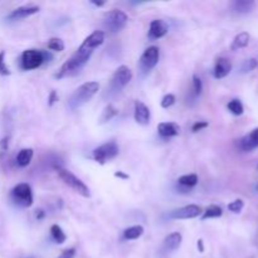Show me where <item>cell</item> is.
Wrapping results in <instances>:
<instances>
[{
	"mask_svg": "<svg viewBox=\"0 0 258 258\" xmlns=\"http://www.w3.org/2000/svg\"><path fill=\"white\" fill-rule=\"evenodd\" d=\"M103 40H105V33L102 30H95L93 33H91L83 40L80 48L63 63L59 72L55 75V78L60 80V78L70 77V76H73L80 72L83 68V66L88 62L90 57L92 55L93 50L97 47H100L103 43Z\"/></svg>",
	"mask_w": 258,
	"mask_h": 258,
	"instance_id": "6da1fadb",
	"label": "cell"
},
{
	"mask_svg": "<svg viewBox=\"0 0 258 258\" xmlns=\"http://www.w3.org/2000/svg\"><path fill=\"white\" fill-rule=\"evenodd\" d=\"M98 90H100V85L96 81H90V82L81 85L68 100V106L71 110H77V108L82 107L98 92Z\"/></svg>",
	"mask_w": 258,
	"mask_h": 258,
	"instance_id": "7a4b0ae2",
	"label": "cell"
},
{
	"mask_svg": "<svg viewBox=\"0 0 258 258\" xmlns=\"http://www.w3.org/2000/svg\"><path fill=\"white\" fill-rule=\"evenodd\" d=\"M50 58L52 55L45 50L27 49L22 53V57H20V67L24 71L37 70Z\"/></svg>",
	"mask_w": 258,
	"mask_h": 258,
	"instance_id": "3957f363",
	"label": "cell"
},
{
	"mask_svg": "<svg viewBox=\"0 0 258 258\" xmlns=\"http://www.w3.org/2000/svg\"><path fill=\"white\" fill-rule=\"evenodd\" d=\"M55 170H57L59 178L64 181L66 185L70 186L71 189H73V190H75L76 193L80 194V196L85 197V198H90V189H88V186L86 185L81 179H78L77 176L73 175L71 171L60 168V166H55Z\"/></svg>",
	"mask_w": 258,
	"mask_h": 258,
	"instance_id": "277c9868",
	"label": "cell"
},
{
	"mask_svg": "<svg viewBox=\"0 0 258 258\" xmlns=\"http://www.w3.org/2000/svg\"><path fill=\"white\" fill-rule=\"evenodd\" d=\"M127 15L123 12L117 9H113L108 12L103 18V28L110 33H117L122 30L127 24Z\"/></svg>",
	"mask_w": 258,
	"mask_h": 258,
	"instance_id": "5b68a950",
	"label": "cell"
},
{
	"mask_svg": "<svg viewBox=\"0 0 258 258\" xmlns=\"http://www.w3.org/2000/svg\"><path fill=\"white\" fill-rule=\"evenodd\" d=\"M118 151H120V149H118L117 144L115 141H108V143H105L98 146V148H96L93 150L92 156L95 159V161H97L98 164L103 165L108 160L115 159L118 155Z\"/></svg>",
	"mask_w": 258,
	"mask_h": 258,
	"instance_id": "8992f818",
	"label": "cell"
},
{
	"mask_svg": "<svg viewBox=\"0 0 258 258\" xmlns=\"http://www.w3.org/2000/svg\"><path fill=\"white\" fill-rule=\"evenodd\" d=\"M12 198L18 206L29 208L33 204V191L29 184L22 183L15 185L12 190Z\"/></svg>",
	"mask_w": 258,
	"mask_h": 258,
	"instance_id": "52a82bcc",
	"label": "cell"
},
{
	"mask_svg": "<svg viewBox=\"0 0 258 258\" xmlns=\"http://www.w3.org/2000/svg\"><path fill=\"white\" fill-rule=\"evenodd\" d=\"M131 78H133V72H131L130 68L127 66H120L111 78L110 88L117 92L130 83Z\"/></svg>",
	"mask_w": 258,
	"mask_h": 258,
	"instance_id": "ba28073f",
	"label": "cell"
},
{
	"mask_svg": "<svg viewBox=\"0 0 258 258\" xmlns=\"http://www.w3.org/2000/svg\"><path fill=\"white\" fill-rule=\"evenodd\" d=\"M159 62V48L155 45L146 48L140 57V70L143 72H150Z\"/></svg>",
	"mask_w": 258,
	"mask_h": 258,
	"instance_id": "9c48e42d",
	"label": "cell"
},
{
	"mask_svg": "<svg viewBox=\"0 0 258 258\" xmlns=\"http://www.w3.org/2000/svg\"><path fill=\"white\" fill-rule=\"evenodd\" d=\"M202 213V208L196 204H189V206L181 207V208L174 209L173 212H170L169 217L173 219H191L199 217V214Z\"/></svg>",
	"mask_w": 258,
	"mask_h": 258,
	"instance_id": "30bf717a",
	"label": "cell"
},
{
	"mask_svg": "<svg viewBox=\"0 0 258 258\" xmlns=\"http://www.w3.org/2000/svg\"><path fill=\"white\" fill-rule=\"evenodd\" d=\"M39 12V8L35 7V5H23V7L17 8L13 12H10L8 14L7 19L10 22H17V20L25 19V18L30 17L33 14H37Z\"/></svg>",
	"mask_w": 258,
	"mask_h": 258,
	"instance_id": "8fae6325",
	"label": "cell"
},
{
	"mask_svg": "<svg viewBox=\"0 0 258 258\" xmlns=\"http://www.w3.org/2000/svg\"><path fill=\"white\" fill-rule=\"evenodd\" d=\"M238 148L242 151H252L258 148V127L244 135L238 140Z\"/></svg>",
	"mask_w": 258,
	"mask_h": 258,
	"instance_id": "7c38bea8",
	"label": "cell"
},
{
	"mask_svg": "<svg viewBox=\"0 0 258 258\" xmlns=\"http://www.w3.org/2000/svg\"><path fill=\"white\" fill-rule=\"evenodd\" d=\"M134 117L139 125L146 126L150 123V110L148 106L141 101H135V112H134Z\"/></svg>",
	"mask_w": 258,
	"mask_h": 258,
	"instance_id": "4fadbf2b",
	"label": "cell"
},
{
	"mask_svg": "<svg viewBox=\"0 0 258 258\" xmlns=\"http://www.w3.org/2000/svg\"><path fill=\"white\" fill-rule=\"evenodd\" d=\"M168 30L169 25L166 24V22L161 19H154L149 28V37L151 39H159V38H163L168 33Z\"/></svg>",
	"mask_w": 258,
	"mask_h": 258,
	"instance_id": "5bb4252c",
	"label": "cell"
},
{
	"mask_svg": "<svg viewBox=\"0 0 258 258\" xmlns=\"http://www.w3.org/2000/svg\"><path fill=\"white\" fill-rule=\"evenodd\" d=\"M232 71V63L228 58H218L216 62V66H214V77L217 80H221V78L227 77V76L231 73Z\"/></svg>",
	"mask_w": 258,
	"mask_h": 258,
	"instance_id": "9a60e30c",
	"label": "cell"
},
{
	"mask_svg": "<svg viewBox=\"0 0 258 258\" xmlns=\"http://www.w3.org/2000/svg\"><path fill=\"white\" fill-rule=\"evenodd\" d=\"M158 133L161 138H174L180 133V127L174 122H161L158 125Z\"/></svg>",
	"mask_w": 258,
	"mask_h": 258,
	"instance_id": "2e32d148",
	"label": "cell"
},
{
	"mask_svg": "<svg viewBox=\"0 0 258 258\" xmlns=\"http://www.w3.org/2000/svg\"><path fill=\"white\" fill-rule=\"evenodd\" d=\"M181 241H183V237L179 232H174V233H170L169 236L165 237L164 239L163 247L166 252H174L180 247Z\"/></svg>",
	"mask_w": 258,
	"mask_h": 258,
	"instance_id": "e0dca14e",
	"label": "cell"
},
{
	"mask_svg": "<svg viewBox=\"0 0 258 258\" xmlns=\"http://www.w3.org/2000/svg\"><path fill=\"white\" fill-rule=\"evenodd\" d=\"M249 39H251V37H249V33H247V32L239 33V34L236 35V38L233 39V42H232L231 49L238 50V49H242V48L247 47L249 43Z\"/></svg>",
	"mask_w": 258,
	"mask_h": 258,
	"instance_id": "ac0fdd59",
	"label": "cell"
},
{
	"mask_svg": "<svg viewBox=\"0 0 258 258\" xmlns=\"http://www.w3.org/2000/svg\"><path fill=\"white\" fill-rule=\"evenodd\" d=\"M254 8L253 2H247V0H237V2L232 3V9L233 12L238 13V14H247V13L252 12Z\"/></svg>",
	"mask_w": 258,
	"mask_h": 258,
	"instance_id": "d6986e66",
	"label": "cell"
},
{
	"mask_svg": "<svg viewBox=\"0 0 258 258\" xmlns=\"http://www.w3.org/2000/svg\"><path fill=\"white\" fill-rule=\"evenodd\" d=\"M33 159V150L32 149H23L18 153L17 155V163L18 165L22 166V168H25L30 164Z\"/></svg>",
	"mask_w": 258,
	"mask_h": 258,
	"instance_id": "ffe728a7",
	"label": "cell"
},
{
	"mask_svg": "<svg viewBox=\"0 0 258 258\" xmlns=\"http://www.w3.org/2000/svg\"><path fill=\"white\" fill-rule=\"evenodd\" d=\"M144 228L143 226H133L128 227L127 229H125L123 232V238L128 239V241H133V239H138L143 236Z\"/></svg>",
	"mask_w": 258,
	"mask_h": 258,
	"instance_id": "44dd1931",
	"label": "cell"
},
{
	"mask_svg": "<svg viewBox=\"0 0 258 258\" xmlns=\"http://www.w3.org/2000/svg\"><path fill=\"white\" fill-rule=\"evenodd\" d=\"M50 234H52V238L54 239L55 243L58 244H62L67 241V236H66L63 229L60 228L58 224H53V226L50 227Z\"/></svg>",
	"mask_w": 258,
	"mask_h": 258,
	"instance_id": "7402d4cb",
	"label": "cell"
},
{
	"mask_svg": "<svg viewBox=\"0 0 258 258\" xmlns=\"http://www.w3.org/2000/svg\"><path fill=\"white\" fill-rule=\"evenodd\" d=\"M118 113V110L113 105H107L102 111V115L100 117V123H106L107 121L112 120L116 115Z\"/></svg>",
	"mask_w": 258,
	"mask_h": 258,
	"instance_id": "603a6c76",
	"label": "cell"
},
{
	"mask_svg": "<svg viewBox=\"0 0 258 258\" xmlns=\"http://www.w3.org/2000/svg\"><path fill=\"white\" fill-rule=\"evenodd\" d=\"M222 214H223V211H222L221 207L213 204V206H209L208 208L206 209V212H204L203 216H202V219L204 221V219L218 218V217H222Z\"/></svg>",
	"mask_w": 258,
	"mask_h": 258,
	"instance_id": "cb8c5ba5",
	"label": "cell"
},
{
	"mask_svg": "<svg viewBox=\"0 0 258 258\" xmlns=\"http://www.w3.org/2000/svg\"><path fill=\"white\" fill-rule=\"evenodd\" d=\"M178 183L185 188H191V186H196L198 184V175H196V174L183 175L178 179Z\"/></svg>",
	"mask_w": 258,
	"mask_h": 258,
	"instance_id": "d4e9b609",
	"label": "cell"
},
{
	"mask_svg": "<svg viewBox=\"0 0 258 258\" xmlns=\"http://www.w3.org/2000/svg\"><path fill=\"white\" fill-rule=\"evenodd\" d=\"M227 107H228V110L231 111L234 116H241V115H243V112H244L243 105H242L241 101L237 100V98L236 100L229 101V103L227 105Z\"/></svg>",
	"mask_w": 258,
	"mask_h": 258,
	"instance_id": "484cf974",
	"label": "cell"
},
{
	"mask_svg": "<svg viewBox=\"0 0 258 258\" xmlns=\"http://www.w3.org/2000/svg\"><path fill=\"white\" fill-rule=\"evenodd\" d=\"M257 66H258V62L256 58H248V59H246L243 63H242L241 72L242 73L252 72V71L256 70Z\"/></svg>",
	"mask_w": 258,
	"mask_h": 258,
	"instance_id": "4316f807",
	"label": "cell"
},
{
	"mask_svg": "<svg viewBox=\"0 0 258 258\" xmlns=\"http://www.w3.org/2000/svg\"><path fill=\"white\" fill-rule=\"evenodd\" d=\"M48 48L54 52H62L64 49V42L60 38H52L48 40Z\"/></svg>",
	"mask_w": 258,
	"mask_h": 258,
	"instance_id": "83f0119b",
	"label": "cell"
},
{
	"mask_svg": "<svg viewBox=\"0 0 258 258\" xmlns=\"http://www.w3.org/2000/svg\"><path fill=\"white\" fill-rule=\"evenodd\" d=\"M244 207V202L242 201V199H236V201L231 202V203L228 204V209L232 212V213H241L242 209H243Z\"/></svg>",
	"mask_w": 258,
	"mask_h": 258,
	"instance_id": "f1b7e54d",
	"label": "cell"
},
{
	"mask_svg": "<svg viewBox=\"0 0 258 258\" xmlns=\"http://www.w3.org/2000/svg\"><path fill=\"white\" fill-rule=\"evenodd\" d=\"M203 91V83L202 80L197 75L193 76V93L194 96H199Z\"/></svg>",
	"mask_w": 258,
	"mask_h": 258,
	"instance_id": "f546056e",
	"label": "cell"
},
{
	"mask_svg": "<svg viewBox=\"0 0 258 258\" xmlns=\"http://www.w3.org/2000/svg\"><path fill=\"white\" fill-rule=\"evenodd\" d=\"M0 75L9 76L10 70L5 63V52H0Z\"/></svg>",
	"mask_w": 258,
	"mask_h": 258,
	"instance_id": "4dcf8cb0",
	"label": "cell"
},
{
	"mask_svg": "<svg viewBox=\"0 0 258 258\" xmlns=\"http://www.w3.org/2000/svg\"><path fill=\"white\" fill-rule=\"evenodd\" d=\"M174 103H175V96H174L173 93H168V95L164 96L163 100H161V107L169 108L170 106H173Z\"/></svg>",
	"mask_w": 258,
	"mask_h": 258,
	"instance_id": "1f68e13d",
	"label": "cell"
},
{
	"mask_svg": "<svg viewBox=\"0 0 258 258\" xmlns=\"http://www.w3.org/2000/svg\"><path fill=\"white\" fill-rule=\"evenodd\" d=\"M209 123L207 122V121H198V122H196L193 125V127H191V130H193V133H198V131H202L203 128L208 127Z\"/></svg>",
	"mask_w": 258,
	"mask_h": 258,
	"instance_id": "d6a6232c",
	"label": "cell"
},
{
	"mask_svg": "<svg viewBox=\"0 0 258 258\" xmlns=\"http://www.w3.org/2000/svg\"><path fill=\"white\" fill-rule=\"evenodd\" d=\"M76 256V249L75 248H70V249H66V251L62 252L58 258H75Z\"/></svg>",
	"mask_w": 258,
	"mask_h": 258,
	"instance_id": "836d02e7",
	"label": "cell"
},
{
	"mask_svg": "<svg viewBox=\"0 0 258 258\" xmlns=\"http://www.w3.org/2000/svg\"><path fill=\"white\" fill-rule=\"evenodd\" d=\"M58 101V95L55 91H52V92L49 93V96H48V105L49 106H53L55 102Z\"/></svg>",
	"mask_w": 258,
	"mask_h": 258,
	"instance_id": "e575fe53",
	"label": "cell"
},
{
	"mask_svg": "<svg viewBox=\"0 0 258 258\" xmlns=\"http://www.w3.org/2000/svg\"><path fill=\"white\" fill-rule=\"evenodd\" d=\"M115 176L116 178H121V179H128V175L123 174L122 171H117V173H115Z\"/></svg>",
	"mask_w": 258,
	"mask_h": 258,
	"instance_id": "d590c367",
	"label": "cell"
},
{
	"mask_svg": "<svg viewBox=\"0 0 258 258\" xmlns=\"http://www.w3.org/2000/svg\"><path fill=\"white\" fill-rule=\"evenodd\" d=\"M8 140H9V139L4 138L2 140V143H0V145H2V148L4 149V150H7V149H8Z\"/></svg>",
	"mask_w": 258,
	"mask_h": 258,
	"instance_id": "8d00e7d4",
	"label": "cell"
},
{
	"mask_svg": "<svg viewBox=\"0 0 258 258\" xmlns=\"http://www.w3.org/2000/svg\"><path fill=\"white\" fill-rule=\"evenodd\" d=\"M198 249H199V252H202V253L204 252V244H203V241H202V239H199L198 241Z\"/></svg>",
	"mask_w": 258,
	"mask_h": 258,
	"instance_id": "74e56055",
	"label": "cell"
},
{
	"mask_svg": "<svg viewBox=\"0 0 258 258\" xmlns=\"http://www.w3.org/2000/svg\"><path fill=\"white\" fill-rule=\"evenodd\" d=\"M44 217V213L43 211H37V219H42Z\"/></svg>",
	"mask_w": 258,
	"mask_h": 258,
	"instance_id": "f35d334b",
	"label": "cell"
},
{
	"mask_svg": "<svg viewBox=\"0 0 258 258\" xmlns=\"http://www.w3.org/2000/svg\"><path fill=\"white\" fill-rule=\"evenodd\" d=\"M92 4H95L96 5V7H102V5L103 4H105V3H102V2H92Z\"/></svg>",
	"mask_w": 258,
	"mask_h": 258,
	"instance_id": "ab89813d",
	"label": "cell"
}]
</instances>
